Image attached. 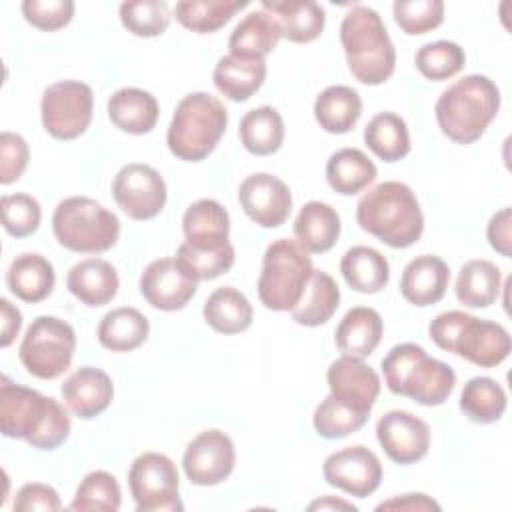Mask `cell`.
Returning a JSON list of instances; mask_svg holds the SVG:
<instances>
[{
  "label": "cell",
  "instance_id": "cell-1",
  "mask_svg": "<svg viewBox=\"0 0 512 512\" xmlns=\"http://www.w3.org/2000/svg\"><path fill=\"white\" fill-rule=\"evenodd\" d=\"M70 426V416L58 400L2 378L0 430L6 438L26 440L38 450H54L68 440Z\"/></svg>",
  "mask_w": 512,
  "mask_h": 512
},
{
  "label": "cell",
  "instance_id": "cell-2",
  "mask_svg": "<svg viewBox=\"0 0 512 512\" xmlns=\"http://www.w3.org/2000/svg\"><path fill=\"white\" fill-rule=\"evenodd\" d=\"M360 228L390 248H408L424 232V214L412 188L404 182H380L358 200Z\"/></svg>",
  "mask_w": 512,
  "mask_h": 512
},
{
  "label": "cell",
  "instance_id": "cell-3",
  "mask_svg": "<svg viewBox=\"0 0 512 512\" xmlns=\"http://www.w3.org/2000/svg\"><path fill=\"white\" fill-rule=\"evenodd\" d=\"M500 110V90L484 74H468L438 98L434 114L440 132L456 144L480 140Z\"/></svg>",
  "mask_w": 512,
  "mask_h": 512
},
{
  "label": "cell",
  "instance_id": "cell-4",
  "mask_svg": "<svg viewBox=\"0 0 512 512\" xmlns=\"http://www.w3.org/2000/svg\"><path fill=\"white\" fill-rule=\"evenodd\" d=\"M340 44L352 76L366 84H384L396 68V50L380 14L364 4H354L342 18Z\"/></svg>",
  "mask_w": 512,
  "mask_h": 512
},
{
  "label": "cell",
  "instance_id": "cell-5",
  "mask_svg": "<svg viewBox=\"0 0 512 512\" xmlns=\"http://www.w3.org/2000/svg\"><path fill=\"white\" fill-rule=\"evenodd\" d=\"M382 374L390 392L406 396L422 406H440L456 386V372L432 358L420 344L404 342L382 358Z\"/></svg>",
  "mask_w": 512,
  "mask_h": 512
},
{
  "label": "cell",
  "instance_id": "cell-6",
  "mask_svg": "<svg viewBox=\"0 0 512 512\" xmlns=\"http://www.w3.org/2000/svg\"><path fill=\"white\" fill-rule=\"evenodd\" d=\"M428 334L440 350L452 352L480 368L502 364L512 350L510 334L502 324L476 318L462 310L438 314L430 322Z\"/></svg>",
  "mask_w": 512,
  "mask_h": 512
},
{
  "label": "cell",
  "instance_id": "cell-7",
  "mask_svg": "<svg viewBox=\"0 0 512 512\" xmlns=\"http://www.w3.org/2000/svg\"><path fill=\"white\" fill-rule=\"evenodd\" d=\"M228 126L224 104L208 92L186 94L170 120L166 132L168 150L184 162L208 158Z\"/></svg>",
  "mask_w": 512,
  "mask_h": 512
},
{
  "label": "cell",
  "instance_id": "cell-8",
  "mask_svg": "<svg viewBox=\"0 0 512 512\" xmlns=\"http://www.w3.org/2000/svg\"><path fill=\"white\" fill-rule=\"evenodd\" d=\"M52 232L70 252L100 254L118 242L120 220L88 196H70L54 208Z\"/></svg>",
  "mask_w": 512,
  "mask_h": 512
},
{
  "label": "cell",
  "instance_id": "cell-9",
  "mask_svg": "<svg viewBox=\"0 0 512 512\" xmlns=\"http://www.w3.org/2000/svg\"><path fill=\"white\" fill-rule=\"evenodd\" d=\"M314 272L308 252L288 238L274 240L262 258V272L258 278V298L274 312L292 310Z\"/></svg>",
  "mask_w": 512,
  "mask_h": 512
},
{
  "label": "cell",
  "instance_id": "cell-10",
  "mask_svg": "<svg viewBox=\"0 0 512 512\" xmlns=\"http://www.w3.org/2000/svg\"><path fill=\"white\" fill-rule=\"evenodd\" d=\"M76 332L56 316H38L28 326L18 358L28 374L40 380H54L62 376L74 358Z\"/></svg>",
  "mask_w": 512,
  "mask_h": 512
},
{
  "label": "cell",
  "instance_id": "cell-11",
  "mask_svg": "<svg viewBox=\"0 0 512 512\" xmlns=\"http://www.w3.org/2000/svg\"><path fill=\"white\" fill-rule=\"evenodd\" d=\"M94 112L92 88L80 80H60L50 84L40 100L44 130L56 140L82 136Z\"/></svg>",
  "mask_w": 512,
  "mask_h": 512
},
{
  "label": "cell",
  "instance_id": "cell-12",
  "mask_svg": "<svg viewBox=\"0 0 512 512\" xmlns=\"http://www.w3.org/2000/svg\"><path fill=\"white\" fill-rule=\"evenodd\" d=\"M128 486L138 512L182 510L176 464L160 452H144L130 464Z\"/></svg>",
  "mask_w": 512,
  "mask_h": 512
},
{
  "label": "cell",
  "instance_id": "cell-13",
  "mask_svg": "<svg viewBox=\"0 0 512 512\" xmlns=\"http://www.w3.org/2000/svg\"><path fill=\"white\" fill-rule=\"evenodd\" d=\"M112 196L118 208L132 220H150L166 204L168 192L160 172L148 164H124L112 180Z\"/></svg>",
  "mask_w": 512,
  "mask_h": 512
},
{
  "label": "cell",
  "instance_id": "cell-14",
  "mask_svg": "<svg viewBox=\"0 0 512 512\" xmlns=\"http://www.w3.org/2000/svg\"><path fill=\"white\" fill-rule=\"evenodd\" d=\"M236 464V452L230 436L210 428L194 436L182 456L186 478L196 486H216L224 482Z\"/></svg>",
  "mask_w": 512,
  "mask_h": 512
},
{
  "label": "cell",
  "instance_id": "cell-15",
  "mask_svg": "<svg viewBox=\"0 0 512 512\" xmlns=\"http://www.w3.org/2000/svg\"><path fill=\"white\" fill-rule=\"evenodd\" d=\"M324 480L356 498H366L382 482V462L366 446H346L326 456L322 466Z\"/></svg>",
  "mask_w": 512,
  "mask_h": 512
},
{
  "label": "cell",
  "instance_id": "cell-16",
  "mask_svg": "<svg viewBox=\"0 0 512 512\" xmlns=\"http://www.w3.org/2000/svg\"><path fill=\"white\" fill-rule=\"evenodd\" d=\"M244 214L262 228L282 226L292 212V194L284 180L268 172L250 174L238 188Z\"/></svg>",
  "mask_w": 512,
  "mask_h": 512
},
{
  "label": "cell",
  "instance_id": "cell-17",
  "mask_svg": "<svg viewBox=\"0 0 512 512\" xmlns=\"http://www.w3.org/2000/svg\"><path fill=\"white\" fill-rule=\"evenodd\" d=\"M376 438L392 462L408 466L428 454L430 426L412 412L390 410L376 422Z\"/></svg>",
  "mask_w": 512,
  "mask_h": 512
},
{
  "label": "cell",
  "instance_id": "cell-18",
  "mask_svg": "<svg viewBox=\"0 0 512 512\" xmlns=\"http://www.w3.org/2000/svg\"><path fill=\"white\" fill-rule=\"evenodd\" d=\"M330 396L344 406L370 416L372 406L380 394V376L362 358L342 354L326 372Z\"/></svg>",
  "mask_w": 512,
  "mask_h": 512
},
{
  "label": "cell",
  "instance_id": "cell-19",
  "mask_svg": "<svg viewBox=\"0 0 512 512\" xmlns=\"http://www.w3.org/2000/svg\"><path fill=\"white\" fill-rule=\"evenodd\" d=\"M198 280H194L176 258L152 260L140 276V292L144 300L162 312L182 310L196 294Z\"/></svg>",
  "mask_w": 512,
  "mask_h": 512
},
{
  "label": "cell",
  "instance_id": "cell-20",
  "mask_svg": "<svg viewBox=\"0 0 512 512\" xmlns=\"http://www.w3.org/2000/svg\"><path fill=\"white\" fill-rule=\"evenodd\" d=\"M60 394L74 416L90 420L110 406L114 398V384L104 370L82 366L64 380Z\"/></svg>",
  "mask_w": 512,
  "mask_h": 512
},
{
  "label": "cell",
  "instance_id": "cell-21",
  "mask_svg": "<svg viewBox=\"0 0 512 512\" xmlns=\"http://www.w3.org/2000/svg\"><path fill=\"white\" fill-rule=\"evenodd\" d=\"M182 232L184 244L194 250H220L230 246V216L220 202L202 198L186 208Z\"/></svg>",
  "mask_w": 512,
  "mask_h": 512
},
{
  "label": "cell",
  "instance_id": "cell-22",
  "mask_svg": "<svg viewBox=\"0 0 512 512\" xmlns=\"http://www.w3.org/2000/svg\"><path fill=\"white\" fill-rule=\"evenodd\" d=\"M450 282L448 264L434 254H422L410 260L400 278V292L404 300L414 306H432L446 294Z\"/></svg>",
  "mask_w": 512,
  "mask_h": 512
},
{
  "label": "cell",
  "instance_id": "cell-23",
  "mask_svg": "<svg viewBox=\"0 0 512 512\" xmlns=\"http://www.w3.org/2000/svg\"><path fill=\"white\" fill-rule=\"evenodd\" d=\"M116 268L102 258H86L74 264L66 276V288L86 306H104L118 292Z\"/></svg>",
  "mask_w": 512,
  "mask_h": 512
},
{
  "label": "cell",
  "instance_id": "cell-24",
  "mask_svg": "<svg viewBox=\"0 0 512 512\" xmlns=\"http://www.w3.org/2000/svg\"><path fill=\"white\" fill-rule=\"evenodd\" d=\"M260 4L278 20L282 38L288 42L308 44L324 30L326 12L314 0H262Z\"/></svg>",
  "mask_w": 512,
  "mask_h": 512
},
{
  "label": "cell",
  "instance_id": "cell-25",
  "mask_svg": "<svg viewBox=\"0 0 512 512\" xmlns=\"http://www.w3.org/2000/svg\"><path fill=\"white\" fill-rule=\"evenodd\" d=\"M106 110L110 122L116 128L134 136L148 134L156 126L160 116L158 100L150 92L134 86L116 90L108 98Z\"/></svg>",
  "mask_w": 512,
  "mask_h": 512
},
{
  "label": "cell",
  "instance_id": "cell-26",
  "mask_svg": "<svg viewBox=\"0 0 512 512\" xmlns=\"http://www.w3.org/2000/svg\"><path fill=\"white\" fill-rule=\"evenodd\" d=\"M282 38L278 20L264 8L246 14L232 30L228 48L232 56L248 60H264Z\"/></svg>",
  "mask_w": 512,
  "mask_h": 512
},
{
  "label": "cell",
  "instance_id": "cell-27",
  "mask_svg": "<svg viewBox=\"0 0 512 512\" xmlns=\"http://www.w3.org/2000/svg\"><path fill=\"white\" fill-rule=\"evenodd\" d=\"M6 284L8 290L22 302H42L44 298L50 296L54 284H56V274L54 266L48 258L36 252H24L18 254L6 272Z\"/></svg>",
  "mask_w": 512,
  "mask_h": 512
},
{
  "label": "cell",
  "instance_id": "cell-28",
  "mask_svg": "<svg viewBox=\"0 0 512 512\" xmlns=\"http://www.w3.org/2000/svg\"><path fill=\"white\" fill-rule=\"evenodd\" d=\"M384 332L382 316L368 306L350 308L336 326L334 340L342 354L368 358L380 344Z\"/></svg>",
  "mask_w": 512,
  "mask_h": 512
},
{
  "label": "cell",
  "instance_id": "cell-29",
  "mask_svg": "<svg viewBox=\"0 0 512 512\" xmlns=\"http://www.w3.org/2000/svg\"><path fill=\"white\" fill-rule=\"evenodd\" d=\"M294 236L306 252H328L340 236V216L330 204L310 200L294 220Z\"/></svg>",
  "mask_w": 512,
  "mask_h": 512
},
{
  "label": "cell",
  "instance_id": "cell-30",
  "mask_svg": "<svg viewBox=\"0 0 512 512\" xmlns=\"http://www.w3.org/2000/svg\"><path fill=\"white\" fill-rule=\"evenodd\" d=\"M212 80L222 96L232 102H244L254 96L264 84L266 62L226 54L214 66Z\"/></svg>",
  "mask_w": 512,
  "mask_h": 512
},
{
  "label": "cell",
  "instance_id": "cell-31",
  "mask_svg": "<svg viewBox=\"0 0 512 512\" xmlns=\"http://www.w3.org/2000/svg\"><path fill=\"white\" fill-rule=\"evenodd\" d=\"M362 114L360 94L344 84L324 88L314 100V118L330 134L350 132Z\"/></svg>",
  "mask_w": 512,
  "mask_h": 512
},
{
  "label": "cell",
  "instance_id": "cell-32",
  "mask_svg": "<svg viewBox=\"0 0 512 512\" xmlns=\"http://www.w3.org/2000/svg\"><path fill=\"white\" fill-rule=\"evenodd\" d=\"M346 284L360 294H376L390 280V264L382 252L370 246H352L340 260Z\"/></svg>",
  "mask_w": 512,
  "mask_h": 512
},
{
  "label": "cell",
  "instance_id": "cell-33",
  "mask_svg": "<svg viewBox=\"0 0 512 512\" xmlns=\"http://www.w3.org/2000/svg\"><path fill=\"white\" fill-rule=\"evenodd\" d=\"M150 334L148 318L130 306L106 312L98 324V342L112 352H130L146 342Z\"/></svg>",
  "mask_w": 512,
  "mask_h": 512
},
{
  "label": "cell",
  "instance_id": "cell-34",
  "mask_svg": "<svg viewBox=\"0 0 512 512\" xmlns=\"http://www.w3.org/2000/svg\"><path fill=\"white\" fill-rule=\"evenodd\" d=\"M206 324L220 334H240L250 328L254 310L250 300L232 286L216 288L204 302Z\"/></svg>",
  "mask_w": 512,
  "mask_h": 512
},
{
  "label": "cell",
  "instance_id": "cell-35",
  "mask_svg": "<svg viewBox=\"0 0 512 512\" xmlns=\"http://www.w3.org/2000/svg\"><path fill=\"white\" fill-rule=\"evenodd\" d=\"M338 304H340V288L336 280L324 270H314L300 302L290 310L292 320L308 328L326 324L338 310Z\"/></svg>",
  "mask_w": 512,
  "mask_h": 512
},
{
  "label": "cell",
  "instance_id": "cell-36",
  "mask_svg": "<svg viewBox=\"0 0 512 512\" xmlns=\"http://www.w3.org/2000/svg\"><path fill=\"white\" fill-rule=\"evenodd\" d=\"M374 162L358 148H340L326 162V180L342 196H354L376 180Z\"/></svg>",
  "mask_w": 512,
  "mask_h": 512
},
{
  "label": "cell",
  "instance_id": "cell-37",
  "mask_svg": "<svg viewBox=\"0 0 512 512\" xmlns=\"http://www.w3.org/2000/svg\"><path fill=\"white\" fill-rule=\"evenodd\" d=\"M502 288V272L490 260L466 262L456 278V298L468 308H488L496 302Z\"/></svg>",
  "mask_w": 512,
  "mask_h": 512
},
{
  "label": "cell",
  "instance_id": "cell-38",
  "mask_svg": "<svg viewBox=\"0 0 512 512\" xmlns=\"http://www.w3.org/2000/svg\"><path fill=\"white\" fill-rule=\"evenodd\" d=\"M238 136L250 154L270 156L278 152L284 142V120L272 106L252 108L242 116Z\"/></svg>",
  "mask_w": 512,
  "mask_h": 512
},
{
  "label": "cell",
  "instance_id": "cell-39",
  "mask_svg": "<svg viewBox=\"0 0 512 512\" xmlns=\"http://www.w3.org/2000/svg\"><path fill=\"white\" fill-rule=\"evenodd\" d=\"M364 142L384 162H398L410 154V134L404 118L380 112L364 128Z\"/></svg>",
  "mask_w": 512,
  "mask_h": 512
},
{
  "label": "cell",
  "instance_id": "cell-40",
  "mask_svg": "<svg viewBox=\"0 0 512 512\" xmlns=\"http://www.w3.org/2000/svg\"><path fill=\"white\" fill-rule=\"evenodd\" d=\"M506 404L504 388L488 376L470 378L460 394V410L476 424L498 422L506 412Z\"/></svg>",
  "mask_w": 512,
  "mask_h": 512
},
{
  "label": "cell",
  "instance_id": "cell-41",
  "mask_svg": "<svg viewBox=\"0 0 512 512\" xmlns=\"http://www.w3.org/2000/svg\"><path fill=\"white\" fill-rule=\"evenodd\" d=\"M240 0H182L174 6L176 20L196 34H210L232 20L236 12L246 8Z\"/></svg>",
  "mask_w": 512,
  "mask_h": 512
},
{
  "label": "cell",
  "instance_id": "cell-42",
  "mask_svg": "<svg viewBox=\"0 0 512 512\" xmlns=\"http://www.w3.org/2000/svg\"><path fill=\"white\" fill-rule=\"evenodd\" d=\"M120 504L122 490L118 480L106 470H92L78 484L68 508L80 512H116Z\"/></svg>",
  "mask_w": 512,
  "mask_h": 512
},
{
  "label": "cell",
  "instance_id": "cell-43",
  "mask_svg": "<svg viewBox=\"0 0 512 512\" xmlns=\"http://www.w3.org/2000/svg\"><path fill=\"white\" fill-rule=\"evenodd\" d=\"M418 72L434 82L454 78L466 64L464 48L450 40H436L420 46L414 56Z\"/></svg>",
  "mask_w": 512,
  "mask_h": 512
},
{
  "label": "cell",
  "instance_id": "cell-44",
  "mask_svg": "<svg viewBox=\"0 0 512 512\" xmlns=\"http://www.w3.org/2000/svg\"><path fill=\"white\" fill-rule=\"evenodd\" d=\"M170 8L162 0H132L120 4L122 26L140 38H154L166 32Z\"/></svg>",
  "mask_w": 512,
  "mask_h": 512
},
{
  "label": "cell",
  "instance_id": "cell-45",
  "mask_svg": "<svg viewBox=\"0 0 512 512\" xmlns=\"http://www.w3.org/2000/svg\"><path fill=\"white\" fill-rule=\"evenodd\" d=\"M366 422H368L366 414H360V412L344 406L342 402H338L330 394L316 406L314 416H312V424H314L316 434L326 438V440H336V438H344L348 434H354Z\"/></svg>",
  "mask_w": 512,
  "mask_h": 512
},
{
  "label": "cell",
  "instance_id": "cell-46",
  "mask_svg": "<svg viewBox=\"0 0 512 512\" xmlns=\"http://www.w3.org/2000/svg\"><path fill=\"white\" fill-rule=\"evenodd\" d=\"M392 14L400 30L408 36L426 34L444 22V2L440 0H396Z\"/></svg>",
  "mask_w": 512,
  "mask_h": 512
},
{
  "label": "cell",
  "instance_id": "cell-47",
  "mask_svg": "<svg viewBox=\"0 0 512 512\" xmlns=\"http://www.w3.org/2000/svg\"><path fill=\"white\" fill-rule=\"evenodd\" d=\"M174 258L194 280H214L232 268L234 246L230 244L220 250H194L182 242Z\"/></svg>",
  "mask_w": 512,
  "mask_h": 512
},
{
  "label": "cell",
  "instance_id": "cell-48",
  "mask_svg": "<svg viewBox=\"0 0 512 512\" xmlns=\"http://www.w3.org/2000/svg\"><path fill=\"white\" fill-rule=\"evenodd\" d=\"M2 226L14 238H26L34 234L42 220L40 202L30 194H4L0 198Z\"/></svg>",
  "mask_w": 512,
  "mask_h": 512
},
{
  "label": "cell",
  "instance_id": "cell-49",
  "mask_svg": "<svg viewBox=\"0 0 512 512\" xmlns=\"http://www.w3.org/2000/svg\"><path fill=\"white\" fill-rule=\"evenodd\" d=\"M20 8L24 20L44 32H54L68 26L74 16L72 0H24Z\"/></svg>",
  "mask_w": 512,
  "mask_h": 512
},
{
  "label": "cell",
  "instance_id": "cell-50",
  "mask_svg": "<svg viewBox=\"0 0 512 512\" xmlns=\"http://www.w3.org/2000/svg\"><path fill=\"white\" fill-rule=\"evenodd\" d=\"M30 150L26 140L14 132H2L0 136V182L4 186L16 182L28 166Z\"/></svg>",
  "mask_w": 512,
  "mask_h": 512
},
{
  "label": "cell",
  "instance_id": "cell-51",
  "mask_svg": "<svg viewBox=\"0 0 512 512\" xmlns=\"http://www.w3.org/2000/svg\"><path fill=\"white\" fill-rule=\"evenodd\" d=\"M62 502L58 492L42 482H28L24 484L14 496V510L18 512H32V510H60Z\"/></svg>",
  "mask_w": 512,
  "mask_h": 512
},
{
  "label": "cell",
  "instance_id": "cell-52",
  "mask_svg": "<svg viewBox=\"0 0 512 512\" xmlns=\"http://www.w3.org/2000/svg\"><path fill=\"white\" fill-rule=\"evenodd\" d=\"M510 224H512V210L506 206L502 210H498L490 222H488V228H486V236H488V242L490 246L502 254L504 258H510L512 254V240H510Z\"/></svg>",
  "mask_w": 512,
  "mask_h": 512
},
{
  "label": "cell",
  "instance_id": "cell-53",
  "mask_svg": "<svg viewBox=\"0 0 512 512\" xmlns=\"http://www.w3.org/2000/svg\"><path fill=\"white\" fill-rule=\"evenodd\" d=\"M376 510H410V512H426V510H440V504L430 498L428 494L422 492H412V494H402L394 496L386 502H380Z\"/></svg>",
  "mask_w": 512,
  "mask_h": 512
},
{
  "label": "cell",
  "instance_id": "cell-54",
  "mask_svg": "<svg viewBox=\"0 0 512 512\" xmlns=\"http://www.w3.org/2000/svg\"><path fill=\"white\" fill-rule=\"evenodd\" d=\"M0 318V344L2 348H8L22 328V314L8 298H0Z\"/></svg>",
  "mask_w": 512,
  "mask_h": 512
},
{
  "label": "cell",
  "instance_id": "cell-55",
  "mask_svg": "<svg viewBox=\"0 0 512 512\" xmlns=\"http://www.w3.org/2000/svg\"><path fill=\"white\" fill-rule=\"evenodd\" d=\"M308 510H352V512H356L358 508L352 502H346V500H340V498H332V496H324V498L314 500L308 506Z\"/></svg>",
  "mask_w": 512,
  "mask_h": 512
}]
</instances>
